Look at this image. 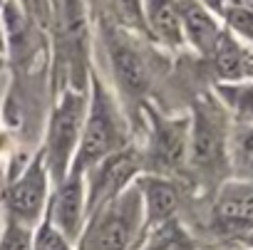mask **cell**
<instances>
[{"instance_id": "cell-19", "label": "cell", "mask_w": 253, "mask_h": 250, "mask_svg": "<svg viewBox=\"0 0 253 250\" xmlns=\"http://www.w3.org/2000/svg\"><path fill=\"white\" fill-rule=\"evenodd\" d=\"M0 250H33V228L5 218L0 230Z\"/></svg>"}, {"instance_id": "cell-23", "label": "cell", "mask_w": 253, "mask_h": 250, "mask_svg": "<svg viewBox=\"0 0 253 250\" xmlns=\"http://www.w3.org/2000/svg\"><path fill=\"white\" fill-rule=\"evenodd\" d=\"M18 3H20V5L25 8V13H28V10H33V3H35V0H18Z\"/></svg>"}, {"instance_id": "cell-24", "label": "cell", "mask_w": 253, "mask_h": 250, "mask_svg": "<svg viewBox=\"0 0 253 250\" xmlns=\"http://www.w3.org/2000/svg\"><path fill=\"white\" fill-rule=\"evenodd\" d=\"M241 243H243V245H248V248H253V233H251V235H248V238H243V240H241Z\"/></svg>"}, {"instance_id": "cell-1", "label": "cell", "mask_w": 253, "mask_h": 250, "mask_svg": "<svg viewBox=\"0 0 253 250\" xmlns=\"http://www.w3.org/2000/svg\"><path fill=\"white\" fill-rule=\"evenodd\" d=\"M129 142V121L117 102V94L94 74H89L87 111L82 124V137L70 166V174H84L109 154L124 149Z\"/></svg>"}, {"instance_id": "cell-2", "label": "cell", "mask_w": 253, "mask_h": 250, "mask_svg": "<svg viewBox=\"0 0 253 250\" xmlns=\"http://www.w3.org/2000/svg\"><path fill=\"white\" fill-rule=\"evenodd\" d=\"M228 114L213 97H201L189 116V176L204 188L228 181Z\"/></svg>"}, {"instance_id": "cell-18", "label": "cell", "mask_w": 253, "mask_h": 250, "mask_svg": "<svg viewBox=\"0 0 253 250\" xmlns=\"http://www.w3.org/2000/svg\"><path fill=\"white\" fill-rule=\"evenodd\" d=\"M107 5L114 15V25L129 30L139 37H147L144 28V15H142V0H107ZM149 40V37H147Z\"/></svg>"}, {"instance_id": "cell-10", "label": "cell", "mask_w": 253, "mask_h": 250, "mask_svg": "<svg viewBox=\"0 0 253 250\" xmlns=\"http://www.w3.org/2000/svg\"><path fill=\"white\" fill-rule=\"evenodd\" d=\"M45 218L52 223V228L62 238H67L72 245L77 243V238L84 228V220H87V201H84L82 174H67V179L55 186V191L50 193Z\"/></svg>"}, {"instance_id": "cell-13", "label": "cell", "mask_w": 253, "mask_h": 250, "mask_svg": "<svg viewBox=\"0 0 253 250\" xmlns=\"http://www.w3.org/2000/svg\"><path fill=\"white\" fill-rule=\"evenodd\" d=\"M142 15L147 37L152 42H159L169 50H181L186 45L176 0H142Z\"/></svg>"}, {"instance_id": "cell-14", "label": "cell", "mask_w": 253, "mask_h": 250, "mask_svg": "<svg viewBox=\"0 0 253 250\" xmlns=\"http://www.w3.org/2000/svg\"><path fill=\"white\" fill-rule=\"evenodd\" d=\"M179 3V15H181V30H184V42L191 45L201 57H209L213 45L218 42L223 28L218 25V18L209 13L199 0H176Z\"/></svg>"}, {"instance_id": "cell-16", "label": "cell", "mask_w": 253, "mask_h": 250, "mask_svg": "<svg viewBox=\"0 0 253 250\" xmlns=\"http://www.w3.org/2000/svg\"><path fill=\"white\" fill-rule=\"evenodd\" d=\"M216 102L226 114L233 116V124L253 127V82H223L216 84Z\"/></svg>"}, {"instance_id": "cell-15", "label": "cell", "mask_w": 253, "mask_h": 250, "mask_svg": "<svg viewBox=\"0 0 253 250\" xmlns=\"http://www.w3.org/2000/svg\"><path fill=\"white\" fill-rule=\"evenodd\" d=\"M228 181H253V127L246 124L228 132Z\"/></svg>"}, {"instance_id": "cell-11", "label": "cell", "mask_w": 253, "mask_h": 250, "mask_svg": "<svg viewBox=\"0 0 253 250\" xmlns=\"http://www.w3.org/2000/svg\"><path fill=\"white\" fill-rule=\"evenodd\" d=\"M134 186H137L139 198H142L147 233L179 218V211L184 206V181L154 176V174H142L134 181Z\"/></svg>"}, {"instance_id": "cell-21", "label": "cell", "mask_w": 253, "mask_h": 250, "mask_svg": "<svg viewBox=\"0 0 253 250\" xmlns=\"http://www.w3.org/2000/svg\"><path fill=\"white\" fill-rule=\"evenodd\" d=\"M199 3H201L209 13H213L216 18H223V13H226V0H199Z\"/></svg>"}, {"instance_id": "cell-12", "label": "cell", "mask_w": 253, "mask_h": 250, "mask_svg": "<svg viewBox=\"0 0 253 250\" xmlns=\"http://www.w3.org/2000/svg\"><path fill=\"white\" fill-rule=\"evenodd\" d=\"M209 65L218 84L223 82H246L253 77V52L246 50L228 28H223L218 42L209 52Z\"/></svg>"}, {"instance_id": "cell-3", "label": "cell", "mask_w": 253, "mask_h": 250, "mask_svg": "<svg viewBox=\"0 0 253 250\" xmlns=\"http://www.w3.org/2000/svg\"><path fill=\"white\" fill-rule=\"evenodd\" d=\"M144 208L137 186L87 215L75 250H137L144 240Z\"/></svg>"}, {"instance_id": "cell-20", "label": "cell", "mask_w": 253, "mask_h": 250, "mask_svg": "<svg viewBox=\"0 0 253 250\" xmlns=\"http://www.w3.org/2000/svg\"><path fill=\"white\" fill-rule=\"evenodd\" d=\"M33 250H75V245L62 238L47 218H42L40 225L33 230Z\"/></svg>"}, {"instance_id": "cell-17", "label": "cell", "mask_w": 253, "mask_h": 250, "mask_svg": "<svg viewBox=\"0 0 253 250\" xmlns=\"http://www.w3.org/2000/svg\"><path fill=\"white\" fill-rule=\"evenodd\" d=\"M137 250H196V240L176 218L149 230Z\"/></svg>"}, {"instance_id": "cell-7", "label": "cell", "mask_w": 253, "mask_h": 250, "mask_svg": "<svg viewBox=\"0 0 253 250\" xmlns=\"http://www.w3.org/2000/svg\"><path fill=\"white\" fill-rule=\"evenodd\" d=\"M144 174V159L142 146L126 144L124 149L109 154L92 169L82 174L84 179V201H87V215L124 193L139 176Z\"/></svg>"}, {"instance_id": "cell-8", "label": "cell", "mask_w": 253, "mask_h": 250, "mask_svg": "<svg viewBox=\"0 0 253 250\" xmlns=\"http://www.w3.org/2000/svg\"><path fill=\"white\" fill-rule=\"evenodd\" d=\"M50 174L45 166L42 151L35 154L25 169L13 176L3 191V211L5 218L25 225V228H38L40 220L45 218L47 203H50Z\"/></svg>"}, {"instance_id": "cell-6", "label": "cell", "mask_w": 253, "mask_h": 250, "mask_svg": "<svg viewBox=\"0 0 253 250\" xmlns=\"http://www.w3.org/2000/svg\"><path fill=\"white\" fill-rule=\"evenodd\" d=\"M149 137L142 146L144 174L184 181L189 176V116H162L149 109Z\"/></svg>"}, {"instance_id": "cell-9", "label": "cell", "mask_w": 253, "mask_h": 250, "mask_svg": "<svg viewBox=\"0 0 253 250\" xmlns=\"http://www.w3.org/2000/svg\"><path fill=\"white\" fill-rule=\"evenodd\" d=\"M209 228L226 240H243L253 233V181H226L213 191Z\"/></svg>"}, {"instance_id": "cell-4", "label": "cell", "mask_w": 253, "mask_h": 250, "mask_svg": "<svg viewBox=\"0 0 253 250\" xmlns=\"http://www.w3.org/2000/svg\"><path fill=\"white\" fill-rule=\"evenodd\" d=\"M84 111H87V89H75V87H65L60 102L50 111L45 144L40 151L45 156V166L55 186L65 181L70 174V166L82 137Z\"/></svg>"}, {"instance_id": "cell-5", "label": "cell", "mask_w": 253, "mask_h": 250, "mask_svg": "<svg viewBox=\"0 0 253 250\" xmlns=\"http://www.w3.org/2000/svg\"><path fill=\"white\" fill-rule=\"evenodd\" d=\"M102 37H104L107 57L112 65L117 94L122 97L124 104L144 107V99L152 87V62L147 57V50L139 42V35L104 20Z\"/></svg>"}, {"instance_id": "cell-22", "label": "cell", "mask_w": 253, "mask_h": 250, "mask_svg": "<svg viewBox=\"0 0 253 250\" xmlns=\"http://www.w3.org/2000/svg\"><path fill=\"white\" fill-rule=\"evenodd\" d=\"M226 8H236V10H253V0H226Z\"/></svg>"}]
</instances>
